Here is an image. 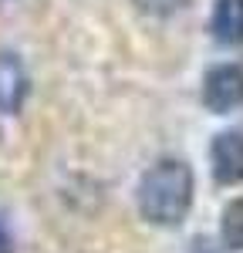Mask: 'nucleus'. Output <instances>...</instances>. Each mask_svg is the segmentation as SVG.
I'll use <instances>...</instances> for the list:
<instances>
[{
    "mask_svg": "<svg viewBox=\"0 0 243 253\" xmlns=\"http://www.w3.org/2000/svg\"><path fill=\"white\" fill-rule=\"evenodd\" d=\"M213 41L223 47H240L243 44V0H216L213 17H209Z\"/></svg>",
    "mask_w": 243,
    "mask_h": 253,
    "instance_id": "5",
    "label": "nucleus"
},
{
    "mask_svg": "<svg viewBox=\"0 0 243 253\" xmlns=\"http://www.w3.org/2000/svg\"><path fill=\"white\" fill-rule=\"evenodd\" d=\"M209 162H213V179L220 186L243 182V132L237 128L220 132L209 145Z\"/></svg>",
    "mask_w": 243,
    "mask_h": 253,
    "instance_id": "3",
    "label": "nucleus"
},
{
    "mask_svg": "<svg viewBox=\"0 0 243 253\" xmlns=\"http://www.w3.org/2000/svg\"><path fill=\"white\" fill-rule=\"evenodd\" d=\"M27 98V71L14 51H0V115L20 112Z\"/></svg>",
    "mask_w": 243,
    "mask_h": 253,
    "instance_id": "4",
    "label": "nucleus"
},
{
    "mask_svg": "<svg viewBox=\"0 0 243 253\" xmlns=\"http://www.w3.org/2000/svg\"><path fill=\"white\" fill-rule=\"evenodd\" d=\"M193 253H216V250H213V247H209V243H206V240H200V243H196V247H193Z\"/></svg>",
    "mask_w": 243,
    "mask_h": 253,
    "instance_id": "9",
    "label": "nucleus"
},
{
    "mask_svg": "<svg viewBox=\"0 0 243 253\" xmlns=\"http://www.w3.org/2000/svg\"><path fill=\"white\" fill-rule=\"evenodd\" d=\"M135 7L149 17H172L176 10L186 7V0H135Z\"/></svg>",
    "mask_w": 243,
    "mask_h": 253,
    "instance_id": "7",
    "label": "nucleus"
},
{
    "mask_svg": "<svg viewBox=\"0 0 243 253\" xmlns=\"http://www.w3.org/2000/svg\"><path fill=\"white\" fill-rule=\"evenodd\" d=\"M0 253H10V230H7L3 216H0Z\"/></svg>",
    "mask_w": 243,
    "mask_h": 253,
    "instance_id": "8",
    "label": "nucleus"
},
{
    "mask_svg": "<svg viewBox=\"0 0 243 253\" xmlns=\"http://www.w3.org/2000/svg\"><path fill=\"white\" fill-rule=\"evenodd\" d=\"M202 105L226 115L243 105V64H213L202 78Z\"/></svg>",
    "mask_w": 243,
    "mask_h": 253,
    "instance_id": "2",
    "label": "nucleus"
},
{
    "mask_svg": "<svg viewBox=\"0 0 243 253\" xmlns=\"http://www.w3.org/2000/svg\"><path fill=\"white\" fill-rule=\"evenodd\" d=\"M196 179L182 159H159L139 179V213L152 226H179L193 206Z\"/></svg>",
    "mask_w": 243,
    "mask_h": 253,
    "instance_id": "1",
    "label": "nucleus"
},
{
    "mask_svg": "<svg viewBox=\"0 0 243 253\" xmlns=\"http://www.w3.org/2000/svg\"><path fill=\"white\" fill-rule=\"evenodd\" d=\"M220 233H223V243H226L230 250H243V196L233 199V203L223 210Z\"/></svg>",
    "mask_w": 243,
    "mask_h": 253,
    "instance_id": "6",
    "label": "nucleus"
}]
</instances>
